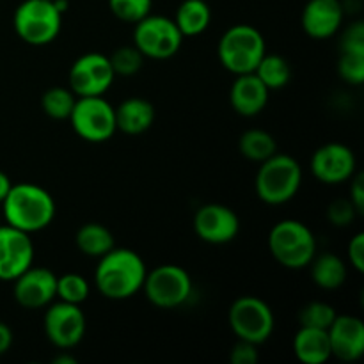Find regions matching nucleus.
Returning <instances> with one entry per match:
<instances>
[{
  "label": "nucleus",
  "instance_id": "obj_9",
  "mask_svg": "<svg viewBox=\"0 0 364 364\" xmlns=\"http://www.w3.org/2000/svg\"><path fill=\"white\" fill-rule=\"evenodd\" d=\"M183 34L174 20L160 14H148L135 23L134 46L144 57L155 60L171 59L180 52Z\"/></svg>",
  "mask_w": 364,
  "mask_h": 364
},
{
  "label": "nucleus",
  "instance_id": "obj_36",
  "mask_svg": "<svg viewBox=\"0 0 364 364\" xmlns=\"http://www.w3.org/2000/svg\"><path fill=\"white\" fill-rule=\"evenodd\" d=\"M348 259L359 274L364 272V233L354 235L348 244Z\"/></svg>",
  "mask_w": 364,
  "mask_h": 364
},
{
  "label": "nucleus",
  "instance_id": "obj_40",
  "mask_svg": "<svg viewBox=\"0 0 364 364\" xmlns=\"http://www.w3.org/2000/svg\"><path fill=\"white\" fill-rule=\"evenodd\" d=\"M53 364H75L77 363V359L71 358L70 354H60L57 355V358H53Z\"/></svg>",
  "mask_w": 364,
  "mask_h": 364
},
{
  "label": "nucleus",
  "instance_id": "obj_31",
  "mask_svg": "<svg viewBox=\"0 0 364 364\" xmlns=\"http://www.w3.org/2000/svg\"><path fill=\"white\" fill-rule=\"evenodd\" d=\"M109 60L112 64V70L116 73V77L117 75H121V77H132V75H135L142 68L144 55L135 46H121V48L114 50Z\"/></svg>",
  "mask_w": 364,
  "mask_h": 364
},
{
  "label": "nucleus",
  "instance_id": "obj_25",
  "mask_svg": "<svg viewBox=\"0 0 364 364\" xmlns=\"http://www.w3.org/2000/svg\"><path fill=\"white\" fill-rule=\"evenodd\" d=\"M255 75L265 84L269 91H276V89H283L291 80V66L284 57L265 53L256 66Z\"/></svg>",
  "mask_w": 364,
  "mask_h": 364
},
{
  "label": "nucleus",
  "instance_id": "obj_23",
  "mask_svg": "<svg viewBox=\"0 0 364 364\" xmlns=\"http://www.w3.org/2000/svg\"><path fill=\"white\" fill-rule=\"evenodd\" d=\"M311 279L322 290H338L347 281V265L340 256L333 252L318 256L311 259Z\"/></svg>",
  "mask_w": 364,
  "mask_h": 364
},
{
  "label": "nucleus",
  "instance_id": "obj_39",
  "mask_svg": "<svg viewBox=\"0 0 364 364\" xmlns=\"http://www.w3.org/2000/svg\"><path fill=\"white\" fill-rule=\"evenodd\" d=\"M11 187H13V183H11L9 176H7L6 173H2V171H0V205H2V201L6 199L7 192H9Z\"/></svg>",
  "mask_w": 364,
  "mask_h": 364
},
{
  "label": "nucleus",
  "instance_id": "obj_10",
  "mask_svg": "<svg viewBox=\"0 0 364 364\" xmlns=\"http://www.w3.org/2000/svg\"><path fill=\"white\" fill-rule=\"evenodd\" d=\"M146 299L160 309H174L183 306L192 295V277L180 265L155 267L146 274L142 284Z\"/></svg>",
  "mask_w": 364,
  "mask_h": 364
},
{
  "label": "nucleus",
  "instance_id": "obj_1",
  "mask_svg": "<svg viewBox=\"0 0 364 364\" xmlns=\"http://www.w3.org/2000/svg\"><path fill=\"white\" fill-rule=\"evenodd\" d=\"M146 274V263L137 252L127 247H112L96 265V290L110 301H124L142 290Z\"/></svg>",
  "mask_w": 364,
  "mask_h": 364
},
{
  "label": "nucleus",
  "instance_id": "obj_11",
  "mask_svg": "<svg viewBox=\"0 0 364 364\" xmlns=\"http://www.w3.org/2000/svg\"><path fill=\"white\" fill-rule=\"evenodd\" d=\"M43 327H45L46 340L53 347L70 350L84 340L87 322L80 306L60 301L57 304H48Z\"/></svg>",
  "mask_w": 364,
  "mask_h": 364
},
{
  "label": "nucleus",
  "instance_id": "obj_4",
  "mask_svg": "<svg viewBox=\"0 0 364 364\" xmlns=\"http://www.w3.org/2000/svg\"><path fill=\"white\" fill-rule=\"evenodd\" d=\"M269 249L281 267L301 270L309 267L315 258L316 240L313 231L304 223L284 219L270 230Z\"/></svg>",
  "mask_w": 364,
  "mask_h": 364
},
{
  "label": "nucleus",
  "instance_id": "obj_38",
  "mask_svg": "<svg viewBox=\"0 0 364 364\" xmlns=\"http://www.w3.org/2000/svg\"><path fill=\"white\" fill-rule=\"evenodd\" d=\"M11 345H13V331L7 323L0 322V355L7 354Z\"/></svg>",
  "mask_w": 364,
  "mask_h": 364
},
{
  "label": "nucleus",
  "instance_id": "obj_2",
  "mask_svg": "<svg viewBox=\"0 0 364 364\" xmlns=\"http://www.w3.org/2000/svg\"><path fill=\"white\" fill-rule=\"evenodd\" d=\"M2 215L9 226L25 233H38L55 219L52 194L34 183L13 185L2 201Z\"/></svg>",
  "mask_w": 364,
  "mask_h": 364
},
{
  "label": "nucleus",
  "instance_id": "obj_17",
  "mask_svg": "<svg viewBox=\"0 0 364 364\" xmlns=\"http://www.w3.org/2000/svg\"><path fill=\"white\" fill-rule=\"evenodd\" d=\"M331 352L336 359L354 363L364 354V322L359 316L336 315L327 329Z\"/></svg>",
  "mask_w": 364,
  "mask_h": 364
},
{
  "label": "nucleus",
  "instance_id": "obj_21",
  "mask_svg": "<svg viewBox=\"0 0 364 364\" xmlns=\"http://www.w3.org/2000/svg\"><path fill=\"white\" fill-rule=\"evenodd\" d=\"M294 354L302 364H326L333 358L327 331L301 327L294 336Z\"/></svg>",
  "mask_w": 364,
  "mask_h": 364
},
{
  "label": "nucleus",
  "instance_id": "obj_37",
  "mask_svg": "<svg viewBox=\"0 0 364 364\" xmlns=\"http://www.w3.org/2000/svg\"><path fill=\"white\" fill-rule=\"evenodd\" d=\"M350 201L359 213L364 212V174L358 173L350 178Z\"/></svg>",
  "mask_w": 364,
  "mask_h": 364
},
{
  "label": "nucleus",
  "instance_id": "obj_13",
  "mask_svg": "<svg viewBox=\"0 0 364 364\" xmlns=\"http://www.w3.org/2000/svg\"><path fill=\"white\" fill-rule=\"evenodd\" d=\"M358 160L354 151L341 142L323 144L313 153L311 173L320 183L340 185L355 174Z\"/></svg>",
  "mask_w": 364,
  "mask_h": 364
},
{
  "label": "nucleus",
  "instance_id": "obj_12",
  "mask_svg": "<svg viewBox=\"0 0 364 364\" xmlns=\"http://www.w3.org/2000/svg\"><path fill=\"white\" fill-rule=\"evenodd\" d=\"M68 78L70 89L77 96H103L114 84L116 73L109 57L100 52H89L75 60Z\"/></svg>",
  "mask_w": 364,
  "mask_h": 364
},
{
  "label": "nucleus",
  "instance_id": "obj_24",
  "mask_svg": "<svg viewBox=\"0 0 364 364\" xmlns=\"http://www.w3.org/2000/svg\"><path fill=\"white\" fill-rule=\"evenodd\" d=\"M75 244L82 255L91 258H102L110 249L116 247V240L109 228L98 223L84 224L75 235Z\"/></svg>",
  "mask_w": 364,
  "mask_h": 364
},
{
  "label": "nucleus",
  "instance_id": "obj_30",
  "mask_svg": "<svg viewBox=\"0 0 364 364\" xmlns=\"http://www.w3.org/2000/svg\"><path fill=\"white\" fill-rule=\"evenodd\" d=\"M109 7L117 20L137 23L151 14L153 0H109Z\"/></svg>",
  "mask_w": 364,
  "mask_h": 364
},
{
  "label": "nucleus",
  "instance_id": "obj_34",
  "mask_svg": "<svg viewBox=\"0 0 364 364\" xmlns=\"http://www.w3.org/2000/svg\"><path fill=\"white\" fill-rule=\"evenodd\" d=\"M341 52H359L364 53V23L354 21L341 38Z\"/></svg>",
  "mask_w": 364,
  "mask_h": 364
},
{
  "label": "nucleus",
  "instance_id": "obj_14",
  "mask_svg": "<svg viewBox=\"0 0 364 364\" xmlns=\"http://www.w3.org/2000/svg\"><path fill=\"white\" fill-rule=\"evenodd\" d=\"M34 265V244L31 235L0 224V281H14Z\"/></svg>",
  "mask_w": 364,
  "mask_h": 364
},
{
  "label": "nucleus",
  "instance_id": "obj_19",
  "mask_svg": "<svg viewBox=\"0 0 364 364\" xmlns=\"http://www.w3.org/2000/svg\"><path fill=\"white\" fill-rule=\"evenodd\" d=\"M269 89L255 73L237 75L230 91V103L244 117L258 116L269 103Z\"/></svg>",
  "mask_w": 364,
  "mask_h": 364
},
{
  "label": "nucleus",
  "instance_id": "obj_3",
  "mask_svg": "<svg viewBox=\"0 0 364 364\" xmlns=\"http://www.w3.org/2000/svg\"><path fill=\"white\" fill-rule=\"evenodd\" d=\"M302 183V167L294 156L274 153L263 160L256 174V194L267 205H284L297 196Z\"/></svg>",
  "mask_w": 364,
  "mask_h": 364
},
{
  "label": "nucleus",
  "instance_id": "obj_32",
  "mask_svg": "<svg viewBox=\"0 0 364 364\" xmlns=\"http://www.w3.org/2000/svg\"><path fill=\"white\" fill-rule=\"evenodd\" d=\"M340 77L350 85H361L364 82V53L341 52L338 60Z\"/></svg>",
  "mask_w": 364,
  "mask_h": 364
},
{
  "label": "nucleus",
  "instance_id": "obj_5",
  "mask_svg": "<svg viewBox=\"0 0 364 364\" xmlns=\"http://www.w3.org/2000/svg\"><path fill=\"white\" fill-rule=\"evenodd\" d=\"M265 53L267 45L262 32L245 23L228 28L217 46L220 64L233 75L255 73Z\"/></svg>",
  "mask_w": 364,
  "mask_h": 364
},
{
  "label": "nucleus",
  "instance_id": "obj_8",
  "mask_svg": "<svg viewBox=\"0 0 364 364\" xmlns=\"http://www.w3.org/2000/svg\"><path fill=\"white\" fill-rule=\"evenodd\" d=\"M75 134L84 141L100 144L116 134V110L103 96H78L70 114Z\"/></svg>",
  "mask_w": 364,
  "mask_h": 364
},
{
  "label": "nucleus",
  "instance_id": "obj_28",
  "mask_svg": "<svg viewBox=\"0 0 364 364\" xmlns=\"http://www.w3.org/2000/svg\"><path fill=\"white\" fill-rule=\"evenodd\" d=\"M89 294H91V287L80 274L70 272L57 277V297L63 302L80 306L89 297Z\"/></svg>",
  "mask_w": 364,
  "mask_h": 364
},
{
  "label": "nucleus",
  "instance_id": "obj_7",
  "mask_svg": "<svg viewBox=\"0 0 364 364\" xmlns=\"http://www.w3.org/2000/svg\"><path fill=\"white\" fill-rule=\"evenodd\" d=\"M228 322L235 336L252 345H262L272 336L276 318L263 299L244 295L231 304Z\"/></svg>",
  "mask_w": 364,
  "mask_h": 364
},
{
  "label": "nucleus",
  "instance_id": "obj_18",
  "mask_svg": "<svg viewBox=\"0 0 364 364\" xmlns=\"http://www.w3.org/2000/svg\"><path fill=\"white\" fill-rule=\"evenodd\" d=\"M345 9L341 0H308L302 9L301 25L313 39H329L340 31Z\"/></svg>",
  "mask_w": 364,
  "mask_h": 364
},
{
  "label": "nucleus",
  "instance_id": "obj_15",
  "mask_svg": "<svg viewBox=\"0 0 364 364\" xmlns=\"http://www.w3.org/2000/svg\"><path fill=\"white\" fill-rule=\"evenodd\" d=\"M194 231L206 244H230L238 237L240 219L230 206L210 203L196 212Z\"/></svg>",
  "mask_w": 364,
  "mask_h": 364
},
{
  "label": "nucleus",
  "instance_id": "obj_16",
  "mask_svg": "<svg viewBox=\"0 0 364 364\" xmlns=\"http://www.w3.org/2000/svg\"><path fill=\"white\" fill-rule=\"evenodd\" d=\"M14 301L25 309H39L57 297V276L45 267L31 265L13 281Z\"/></svg>",
  "mask_w": 364,
  "mask_h": 364
},
{
  "label": "nucleus",
  "instance_id": "obj_35",
  "mask_svg": "<svg viewBox=\"0 0 364 364\" xmlns=\"http://www.w3.org/2000/svg\"><path fill=\"white\" fill-rule=\"evenodd\" d=\"M258 345L247 343V341L238 340V343L230 352L231 364H258Z\"/></svg>",
  "mask_w": 364,
  "mask_h": 364
},
{
  "label": "nucleus",
  "instance_id": "obj_27",
  "mask_svg": "<svg viewBox=\"0 0 364 364\" xmlns=\"http://www.w3.org/2000/svg\"><path fill=\"white\" fill-rule=\"evenodd\" d=\"M75 92L66 87H50L41 98L45 114L52 119H68L75 105Z\"/></svg>",
  "mask_w": 364,
  "mask_h": 364
},
{
  "label": "nucleus",
  "instance_id": "obj_33",
  "mask_svg": "<svg viewBox=\"0 0 364 364\" xmlns=\"http://www.w3.org/2000/svg\"><path fill=\"white\" fill-rule=\"evenodd\" d=\"M358 215L359 212L355 210V206L352 205L350 199H336V201L331 203L329 208H327V219H329V223L336 228L350 226Z\"/></svg>",
  "mask_w": 364,
  "mask_h": 364
},
{
  "label": "nucleus",
  "instance_id": "obj_6",
  "mask_svg": "<svg viewBox=\"0 0 364 364\" xmlns=\"http://www.w3.org/2000/svg\"><path fill=\"white\" fill-rule=\"evenodd\" d=\"M13 25L21 41L43 46L59 36L63 13H59L53 0H23L14 11Z\"/></svg>",
  "mask_w": 364,
  "mask_h": 364
},
{
  "label": "nucleus",
  "instance_id": "obj_29",
  "mask_svg": "<svg viewBox=\"0 0 364 364\" xmlns=\"http://www.w3.org/2000/svg\"><path fill=\"white\" fill-rule=\"evenodd\" d=\"M336 318V309L322 301H313L306 304L299 313L301 327H315V329H329Z\"/></svg>",
  "mask_w": 364,
  "mask_h": 364
},
{
  "label": "nucleus",
  "instance_id": "obj_26",
  "mask_svg": "<svg viewBox=\"0 0 364 364\" xmlns=\"http://www.w3.org/2000/svg\"><path fill=\"white\" fill-rule=\"evenodd\" d=\"M238 148H240V153L245 159L262 164L263 160L270 159L274 153H277V142L269 132L251 128V130L242 134L240 141H238Z\"/></svg>",
  "mask_w": 364,
  "mask_h": 364
},
{
  "label": "nucleus",
  "instance_id": "obj_22",
  "mask_svg": "<svg viewBox=\"0 0 364 364\" xmlns=\"http://www.w3.org/2000/svg\"><path fill=\"white\" fill-rule=\"evenodd\" d=\"M174 23L183 38H194L203 34L212 23V9L205 0H183L178 6Z\"/></svg>",
  "mask_w": 364,
  "mask_h": 364
},
{
  "label": "nucleus",
  "instance_id": "obj_20",
  "mask_svg": "<svg viewBox=\"0 0 364 364\" xmlns=\"http://www.w3.org/2000/svg\"><path fill=\"white\" fill-rule=\"evenodd\" d=\"M116 110V128L127 135H141L155 123V107L144 98H128Z\"/></svg>",
  "mask_w": 364,
  "mask_h": 364
}]
</instances>
